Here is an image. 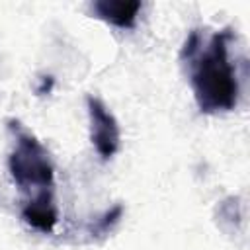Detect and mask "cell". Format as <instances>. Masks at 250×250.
<instances>
[{
    "mask_svg": "<svg viewBox=\"0 0 250 250\" xmlns=\"http://www.w3.org/2000/svg\"><path fill=\"white\" fill-rule=\"evenodd\" d=\"M121 215H123V207H121V205H113L111 209H107L102 217H98V219L92 223L90 232H92L94 236H104V234H107V232L119 223Z\"/></svg>",
    "mask_w": 250,
    "mask_h": 250,
    "instance_id": "6",
    "label": "cell"
},
{
    "mask_svg": "<svg viewBox=\"0 0 250 250\" xmlns=\"http://www.w3.org/2000/svg\"><path fill=\"white\" fill-rule=\"evenodd\" d=\"M14 133V148L8 156V168L21 191L33 195L43 191H53L55 168L47 148L20 123H10Z\"/></svg>",
    "mask_w": 250,
    "mask_h": 250,
    "instance_id": "2",
    "label": "cell"
},
{
    "mask_svg": "<svg viewBox=\"0 0 250 250\" xmlns=\"http://www.w3.org/2000/svg\"><path fill=\"white\" fill-rule=\"evenodd\" d=\"M141 8L143 4L139 0H98L92 4V12L100 20L121 29H129L135 25Z\"/></svg>",
    "mask_w": 250,
    "mask_h": 250,
    "instance_id": "5",
    "label": "cell"
},
{
    "mask_svg": "<svg viewBox=\"0 0 250 250\" xmlns=\"http://www.w3.org/2000/svg\"><path fill=\"white\" fill-rule=\"evenodd\" d=\"M21 217L35 230L51 232L55 229L57 221H59L53 191H43V193H37V195L29 197L25 201L23 209H21Z\"/></svg>",
    "mask_w": 250,
    "mask_h": 250,
    "instance_id": "4",
    "label": "cell"
},
{
    "mask_svg": "<svg viewBox=\"0 0 250 250\" xmlns=\"http://www.w3.org/2000/svg\"><path fill=\"white\" fill-rule=\"evenodd\" d=\"M86 107H88V117H90V139L98 154L107 160L111 158L117 148H119V125L113 113L104 105L102 100L88 96L86 98Z\"/></svg>",
    "mask_w": 250,
    "mask_h": 250,
    "instance_id": "3",
    "label": "cell"
},
{
    "mask_svg": "<svg viewBox=\"0 0 250 250\" xmlns=\"http://www.w3.org/2000/svg\"><path fill=\"white\" fill-rule=\"evenodd\" d=\"M232 33L229 29L217 31L207 43L186 59L189 62V80L195 102L201 111L217 113L230 111L238 102V78L229 55Z\"/></svg>",
    "mask_w": 250,
    "mask_h": 250,
    "instance_id": "1",
    "label": "cell"
}]
</instances>
